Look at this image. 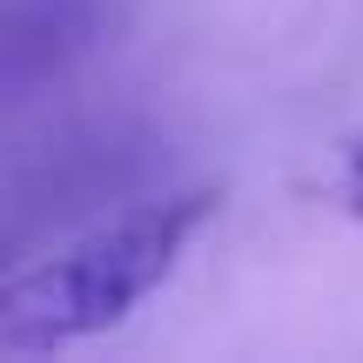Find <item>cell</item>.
I'll return each instance as SVG.
<instances>
[{
	"instance_id": "3",
	"label": "cell",
	"mask_w": 363,
	"mask_h": 363,
	"mask_svg": "<svg viewBox=\"0 0 363 363\" xmlns=\"http://www.w3.org/2000/svg\"><path fill=\"white\" fill-rule=\"evenodd\" d=\"M115 27V0H7V34H0V81L7 101H27L40 81L67 74L94 40Z\"/></svg>"
},
{
	"instance_id": "4",
	"label": "cell",
	"mask_w": 363,
	"mask_h": 363,
	"mask_svg": "<svg viewBox=\"0 0 363 363\" xmlns=\"http://www.w3.org/2000/svg\"><path fill=\"white\" fill-rule=\"evenodd\" d=\"M337 202L350 208V216H363V142L343 148V169H337Z\"/></svg>"
},
{
	"instance_id": "2",
	"label": "cell",
	"mask_w": 363,
	"mask_h": 363,
	"mask_svg": "<svg viewBox=\"0 0 363 363\" xmlns=\"http://www.w3.org/2000/svg\"><path fill=\"white\" fill-rule=\"evenodd\" d=\"M162 148L142 128H94L54 142L40 162H21L7 175V249L34 235V222H74L101 202H142Z\"/></svg>"
},
{
	"instance_id": "1",
	"label": "cell",
	"mask_w": 363,
	"mask_h": 363,
	"mask_svg": "<svg viewBox=\"0 0 363 363\" xmlns=\"http://www.w3.org/2000/svg\"><path fill=\"white\" fill-rule=\"evenodd\" d=\"M208 216H216V189L142 195L121 216L81 229L67 249L13 269L0 289V357H48L115 330L135 303H148L175 276Z\"/></svg>"
}]
</instances>
